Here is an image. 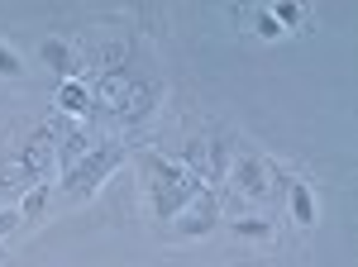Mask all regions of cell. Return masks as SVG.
Masks as SVG:
<instances>
[{"label":"cell","mask_w":358,"mask_h":267,"mask_svg":"<svg viewBox=\"0 0 358 267\" xmlns=\"http://www.w3.org/2000/svg\"><path fill=\"white\" fill-rule=\"evenodd\" d=\"M158 96H163V86H158V81L134 77L129 86H124L120 106L110 110V120H115V124H138V120H148V115L158 110Z\"/></svg>","instance_id":"5b68a950"},{"label":"cell","mask_w":358,"mask_h":267,"mask_svg":"<svg viewBox=\"0 0 358 267\" xmlns=\"http://www.w3.org/2000/svg\"><path fill=\"white\" fill-rule=\"evenodd\" d=\"M138 182H143V201H148V210L163 215V219H172L196 191H206L182 162L163 158V153H138Z\"/></svg>","instance_id":"7a4b0ae2"},{"label":"cell","mask_w":358,"mask_h":267,"mask_svg":"<svg viewBox=\"0 0 358 267\" xmlns=\"http://www.w3.org/2000/svg\"><path fill=\"white\" fill-rule=\"evenodd\" d=\"M224 224V205H220V191H196L192 201L182 205V210L167 219V229L177 234V239H201V234H210V229H220Z\"/></svg>","instance_id":"277c9868"},{"label":"cell","mask_w":358,"mask_h":267,"mask_svg":"<svg viewBox=\"0 0 358 267\" xmlns=\"http://www.w3.org/2000/svg\"><path fill=\"white\" fill-rule=\"evenodd\" d=\"M253 34L258 38H282V24L273 20V5H253Z\"/></svg>","instance_id":"8fae6325"},{"label":"cell","mask_w":358,"mask_h":267,"mask_svg":"<svg viewBox=\"0 0 358 267\" xmlns=\"http://www.w3.org/2000/svg\"><path fill=\"white\" fill-rule=\"evenodd\" d=\"M0 77H24V57L0 38Z\"/></svg>","instance_id":"4fadbf2b"},{"label":"cell","mask_w":358,"mask_h":267,"mask_svg":"<svg viewBox=\"0 0 358 267\" xmlns=\"http://www.w3.org/2000/svg\"><path fill=\"white\" fill-rule=\"evenodd\" d=\"M273 20L282 24V34H287V29H296L306 20V10H301V5H273Z\"/></svg>","instance_id":"5bb4252c"},{"label":"cell","mask_w":358,"mask_h":267,"mask_svg":"<svg viewBox=\"0 0 358 267\" xmlns=\"http://www.w3.org/2000/svg\"><path fill=\"white\" fill-rule=\"evenodd\" d=\"M38 57H43L62 81L86 77V48H77V43H72V38H62V34L43 38V43H38Z\"/></svg>","instance_id":"8992f818"},{"label":"cell","mask_w":358,"mask_h":267,"mask_svg":"<svg viewBox=\"0 0 358 267\" xmlns=\"http://www.w3.org/2000/svg\"><path fill=\"white\" fill-rule=\"evenodd\" d=\"M53 106H57L62 120H91V115H96V110H91V86H86V77L62 81L57 96H53Z\"/></svg>","instance_id":"ba28073f"},{"label":"cell","mask_w":358,"mask_h":267,"mask_svg":"<svg viewBox=\"0 0 358 267\" xmlns=\"http://www.w3.org/2000/svg\"><path fill=\"white\" fill-rule=\"evenodd\" d=\"M124 158H129L124 138L106 134V138H96V143H91V153H86V158H77L67 172H62L57 191H62L67 201H86V196H96V191L106 187V177H110V172H115Z\"/></svg>","instance_id":"3957f363"},{"label":"cell","mask_w":358,"mask_h":267,"mask_svg":"<svg viewBox=\"0 0 358 267\" xmlns=\"http://www.w3.org/2000/svg\"><path fill=\"white\" fill-rule=\"evenodd\" d=\"M24 229V215H20V205L10 201V205H0V239H10V234H20Z\"/></svg>","instance_id":"7c38bea8"},{"label":"cell","mask_w":358,"mask_h":267,"mask_svg":"<svg viewBox=\"0 0 358 267\" xmlns=\"http://www.w3.org/2000/svg\"><path fill=\"white\" fill-rule=\"evenodd\" d=\"M287 172L277 167L268 153H258L253 143H244V138H234V153H229V172H224V187L234 191L244 205H277L282 201V191H287Z\"/></svg>","instance_id":"6da1fadb"},{"label":"cell","mask_w":358,"mask_h":267,"mask_svg":"<svg viewBox=\"0 0 358 267\" xmlns=\"http://www.w3.org/2000/svg\"><path fill=\"white\" fill-rule=\"evenodd\" d=\"M20 215H24V224H38L43 215H48V205H53V182H38V187H29L20 201Z\"/></svg>","instance_id":"30bf717a"},{"label":"cell","mask_w":358,"mask_h":267,"mask_svg":"<svg viewBox=\"0 0 358 267\" xmlns=\"http://www.w3.org/2000/svg\"><path fill=\"white\" fill-rule=\"evenodd\" d=\"M224 224H229L234 239H248V243H268L277 234L273 215H224Z\"/></svg>","instance_id":"9c48e42d"},{"label":"cell","mask_w":358,"mask_h":267,"mask_svg":"<svg viewBox=\"0 0 358 267\" xmlns=\"http://www.w3.org/2000/svg\"><path fill=\"white\" fill-rule=\"evenodd\" d=\"M282 196H287V215H292L296 229H315V224H320V201H315V187H310V182L292 177Z\"/></svg>","instance_id":"52a82bcc"}]
</instances>
